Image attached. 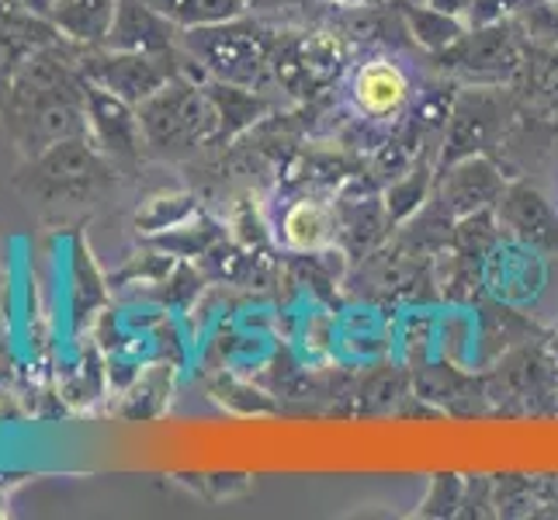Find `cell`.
<instances>
[{
  "mask_svg": "<svg viewBox=\"0 0 558 520\" xmlns=\"http://www.w3.org/2000/svg\"><path fill=\"white\" fill-rule=\"evenodd\" d=\"M427 184H430V170L427 167H416L402 181H396L389 188V195H385V208H389V219L396 222V219L413 216V211L423 205V198H427Z\"/></svg>",
  "mask_w": 558,
  "mask_h": 520,
  "instance_id": "21",
  "label": "cell"
},
{
  "mask_svg": "<svg viewBox=\"0 0 558 520\" xmlns=\"http://www.w3.org/2000/svg\"><path fill=\"white\" fill-rule=\"evenodd\" d=\"M181 46L195 56L205 66V73L216 76V81L260 90L264 81H271V56L278 46V35H271L264 25L240 14L233 22H222V25L184 28Z\"/></svg>",
  "mask_w": 558,
  "mask_h": 520,
  "instance_id": "3",
  "label": "cell"
},
{
  "mask_svg": "<svg viewBox=\"0 0 558 520\" xmlns=\"http://www.w3.org/2000/svg\"><path fill=\"white\" fill-rule=\"evenodd\" d=\"M326 4H337V8H378L385 0H326Z\"/></svg>",
  "mask_w": 558,
  "mask_h": 520,
  "instance_id": "25",
  "label": "cell"
},
{
  "mask_svg": "<svg viewBox=\"0 0 558 520\" xmlns=\"http://www.w3.org/2000/svg\"><path fill=\"white\" fill-rule=\"evenodd\" d=\"M119 0H56L49 22L76 46H105Z\"/></svg>",
  "mask_w": 558,
  "mask_h": 520,
  "instance_id": "15",
  "label": "cell"
},
{
  "mask_svg": "<svg viewBox=\"0 0 558 520\" xmlns=\"http://www.w3.org/2000/svg\"><path fill=\"white\" fill-rule=\"evenodd\" d=\"M84 108H87L90 143L98 146L111 164L140 160L146 140H143L136 105H129L125 98H119V94L84 81Z\"/></svg>",
  "mask_w": 558,
  "mask_h": 520,
  "instance_id": "8",
  "label": "cell"
},
{
  "mask_svg": "<svg viewBox=\"0 0 558 520\" xmlns=\"http://www.w3.org/2000/svg\"><path fill=\"white\" fill-rule=\"evenodd\" d=\"M348 52L343 43L330 32H305L295 38H278L271 56V76L295 98H310V94L330 87Z\"/></svg>",
  "mask_w": 558,
  "mask_h": 520,
  "instance_id": "6",
  "label": "cell"
},
{
  "mask_svg": "<svg viewBox=\"0 0 558 520\" xmlns=\"http://www.w3.org/2000/svg\"><path fill=\"white\" fill-rule=\"evenodd\" d=\"M499 125V108L489 94H469L465 101H458L448 122V146L445 160H465L475 157L493 136V129Z\"/></svg>",
  "mask_w": 558,
  "mask_h": 520,
  "instance_id": "13",
  "label": "cell"
},
{
  "mask_svg": "<svg viewBox=\"0 0 558 520\" xmlns=\"http://www.w3.org/2000/svg\"><path fill=\"white\" fill-rule=\"evenodd\" d=\"M81 73H84V81L119 94V98L140 108L146 98H153L167 81H174L181 73V46L174 52H160V56L90 46L81 56Z\"/></svg>",
  "mask_w": 558,
  "mask_h": 520,
  "instance_id": "5",
  "label": "cell"
},
{
  "mask_svg": "<svg viewBox=\"0 0 558 520\" xmlns=\"http://www.w3.org/2000/svg\"><path fill=\"white\" fill-rule=\"evenodd\" d=\"M0 28L28 38L32 46H49V43H56V38H63L49 17L25 11L22 4H14V0H0Z\"/></svg>",
  "mask_w": 558,
  "mask_h": 520,
  "instance_id": "20",
  "label": "cell"
},
{
  "mask_svg": "<svg viewBox=\"0 0 558 520\" xmlns=\"http://www.w3.org/2000/svg\"><path fill=\"white\" fill-rule=\"evenodd\" d=\"M333 237H337V216L319 198H299L281 211L278 240L292 254H313V250H323Z\"/></svg>",
  "mask_w": 558,
  "mask_h": 520,
  "instance_id": "12",
  "label": "cell"
},
{
  "mask_svg": "<svg viewBox=\"0 0 558 520\" xmlns=\"http://www.w3.org/2000/svg\"><path fill=\"white\" fill-rule=\"evenodd\" d=\"M499 198H504V181H499L496 167L475 153V157L454 160L451 173L445 178V198L440 202H445V211H451V216L469 219L486 205H496Z\"/></svg>",
  "mask_w": 558,
  "mask_h": 520,
  "instance_id": "11",
  "label": "cell"
},
{
  "mask_svg": "<svg viewBox=\"0 0 558 520\" xmlns=\"http://www.w3.org/2000/svg\"><path fill=\"white\" fill-rule=\"evenodd\" d=\"M140 125L146 149L160 157H187L202 146L219 143V111L198 81L174 76L153 98L140 105Z\"/></svg>",
  "mask_w": 558,
  "mask_h": 520,
  "instance_id": "2",
  "label": "cell"
},
{
  "mask_svg": "<svg viewBox=\"0 0 558 520\" xmlns=\"http://www.w3.org/2000/svg\"><path fill=\"white\" fill-rule=\"evenodd\" d=\"M402 17H407V28L410 35L416 38V43L423 49H430V52H445L451 49L461 35L469 32V25L461 22L458 14H448V11H437L430 4H410V8H402Z\"/></svg>",
  "mask_w": 558,
  "mask_h": 520,
  "instance_id": "18",
  "label": "cell"
},
{
  "mask_svg": "<svg viewBox=\"0 0 558 520\" xmlns=\"http://www.w3.org/2000/svg\"><path fill=\"white\" fill-rule=\"evenodd\" d=\"M208 90L211 105H216L219 111V143L240 136L243 129H250L257 119H264L267 114V98H260V90L254 87H240V84H229V81H216V76H208V81L202 84Z\"/></svg>",
  "mask_w": 558,
  "mask_h": 520,
  "instance_id": "16",
  "label": "cell"
},
{
  "mask_svg": "<svg viewBox=\"0 0 558 520\" xmlns=\"http://www.w3.org/2000/svg\"><path fill=\"white\" fill-rule=\"evenodd\" d=\"M0 125L8 129V136L22 149V157H35V153L49 149L52 143L90 136L87 108H84V81L76 87L43 94V98H32L22 105H8L0 111Z\"/></svg>",
  "mask_w": 558,
  "mask_h": 520,
  "instance_id": "4",
  "label": "cell"
},
{
  "mask_svg": "<svg viewBox=\"0 0 558 520\" xmlns=\"http://www.w3.org/2000/svg\"><path fill=\"white\" fill-rule=\"evenodd\" d=\"M38 46H32L28 38L14 35L8 28H0V111H4L8 98H11V87H14V76L22 70V63L35 52Z\"/></svg>",
  "mask_w": 558,
  "mask_h": 520,
  "instance_id": "22",
  "label": "cell"
},
{
  "mask_svg": "<svg viewBox=\"0 0 558 520\" xmlns=\"http://www.w3.org/2000/svg\"><path fill=\"white\" fill-rule=\"evenodd\" d=\"M105 46L160 56V52H174L181 46V28L157 8H149L146 0H119Z\"/></svg>",
  "mask_w": 558,
  "mask_h": 520,
  "instance_id": "10",
  "label": "cell"
},
{
  "mask_svg": "<svg viewBox=\"0 0 558 520\" xmlns=\"http://www.w3.org/2000/svg\"><path fill=\"white\" fill-rule=\"evenodd\" d=\"M149 8L167 14L181 32L184 28H205V25H222L233 17L246 14L250 0H146Z\"/></svg>",
  "mask_w": 558,
  "mask_h": 520,
  "instance_id": "17",
  "label": "cell"
},
{
  "mask_svg": "<svg viewBox=\"0 0 558 520\" xmlns=\"http://www.w3.org/2000/svg\"><path fill=\"white\" fill-rule=\"evenodd\" d=\"M445 56H451L458 73H465L475 84H499L521 66V56H517L510 35L496 25L469 28L451 49H445Z\"/></svg>",
  "mask_w": 558,
  "mask_h": 520,
  "instance_id": "9",
  "label": "cell"
},
{
  "mask_svg": "<svg viewBox=\"0 0 558 520\" xmlns=\"http://www.w3.org/2000/svg\"><path fill=\"white\" fill-rule=\"evenodd\" d=\"M14 4H22L25 11H35V14L49 17V11H52V4H56V0H14Z\"/></svg>",
  "mask_w": 558,
  "mask_h": 520,
  "instance_id": "24",
  "label": "cell"
},
{
  "mask_svg": "<svg viewBox=\"0 0 558 520\" xmlns=\"http://www.w3.org/2000/svg\"><path fill=\"white\" fill-rule=\"evenodd\" d=\"M114 173L119 170L90 136H76L25 157L14 173V188L35 205H84L105 195L114 184Z\"/></svg>",
  "mask_w": 558,
  "mask_h": 520,
  "instance_id": "1",
  "label": "cell"
},
{
  "mask_svg": "<svg viewBox=\"0 0 558 520\" xmlns=\"http://www.w3.org/2000/svg\"><path fill=\"white\" fill-rule=\"evenodd\" d=\"M496 205H499V222H507L517 240L534 243V246L558 243V216L537 191L513 188L510 195H504Z\"/></svg>",
  "mask_w": 558,
  "mask_h": 520,
  "instance_id": "14",
  "label": "cell"
},
{
  "mask_svg": "<svg viewBox=\"0 0 558 520\" xmlns=\"http://www.w3.org/2000/svg\"><path fill=\"white\" fill-rule=\"evenodd\" d=\"M348 98L364 122H399L413 101V73L396 56H368L348 76Z\"/></svg>",
  "mask_w": 558,
  "mask_h": 520,
  "instance_id": "7",
  "label": "cell"
},
{
  "mask_svg": "<svg viewBox=\"0 0 558 520\" xmlns=\"http://www.w3.org/2000/svg\"><path fill=\"white\" fill-rule=\"evenodd\" d=\"M423 4H430V8H437V11H448V14H465L469 11V4L472 0H423Z\"/></svg>",
  "mask_w": 558,
  "mask_h": 520,
  "instance_id": "23",
  "label": "cell"
},
{
  "mask_svg": "<svg viewBox=\"0 0 558 520\" xmlns=\"http://www.w3.org/2000/svg\"><path fill=\"white\" fill-rule=\"evenodd\" d=\"M191 216H195V198H191L187 191H178V195H157L136 211V229L149 237H160Z\"/></svg>",
  "mask_w": 558,
  "mask_h": 520,
  "instance_id": "19",
  "label": "cell"
}]
</instances>
